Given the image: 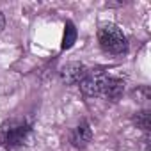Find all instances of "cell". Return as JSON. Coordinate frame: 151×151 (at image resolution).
<instances>
[{"label": "cell", "mask_w": 151, "mask_h": 151, "mask_svg": "<svg viewBox=\"0 0 151 151\" xmlns=\"http://www.w3.org/2000/svg\"><path fill=\"white\" fill-rule=\"evenodd\" d=\"M98 41H100V46L107 53H112V55H121L128 48L126 36L114 23H107L98 30Z\"/></svg>", "instance_id": "6da1fadb"}, {"label": "cell", "mask_w": 151, "mask_h": 151, "mask_svg": "<svg viewBox=\"0 0 151 151\" xmlns=\"http://www.w3.org/2000/svg\"><path fill=\"white\" fill-rule=\"evenodd\" d=\"M30 132V126L25 124L23 121H7L2 128H0V142L7 147H16L22 146Z\"/></svg>", "instance_id": "7a4b0ae2"}, {"label": "cell", "mask_w": 151, "mask_h": 151, "mask_svg": "<svg viewBox=\"0 0 151 151\" xmlns=\"http://www.w3.org/2000/svg\"><path fill=\"white\" fill-rule=\"evenodd\" d=\"M109 75L103 71V69H93V71H87L86 78L80 82V89L86 96H100L101 94V89H103V84L107 80Z\"/></svg>", "instance_id": "3957f363"}, {"label": "cell", "mask_w": 151, "mask_h": 151, "mask_svg": "<svg viewBox=\"0 0 151 151\" xmlns=\"http://www.w3.org/2000/svg\"><path fill=\"white\" fill-rule=\"evenodd\" d=\"M87 68L82 62H66L60 69H59V77L60 82L66 86H75V84H80L86 75H87Z\"/></svg>", "instance_id": "277c9868"}, {"label": "cell", "mask_w": 151, "mask_h": 151, "mask_svg": "<svg viewBox=\"0 0 151 151\" xmlns=\"http://www.w3.org/2000/svg\"><path fill=\"white\" fill-rule=\"evenodd\" d=\"M124 93V82L121 78H114V77H107L105 84H103V89H101V94L105 100H110V101H117Z\"/></svg>", "instance_id": "5b68a950"}, {"label": "cell", "mask_w": 151, "mask_h": 151, "mask_svg": "<svg viewBox=\"0 0 151 151\" xmlns=\"http://www.w3.org/2000/svg\"><path fill=\"white\" fill-rule=\"evenodd\" d=\"M91 139H93V130H91V124L87 121H82L71 132V144L78 149H84L91 142Z\"/></svg>", "instance_id": "8992f818"}, {"label": "cell", "mask_w": 151, "mask_h": 151, "mask_svg": "<svg viewBox=\"0 0 151 151\" xmlns=\"http://www.w3.org/2000/svg\"><path fill=\"white\" fill-rule=\"evenodd\" d=\"M75 41H77V29H75V25L71 22H68L64 25V37H62V50H68L75 45Z\"/></svg>", "instance_id": "52a82bcc"}, {"label": "cell", "mask_w": 151, "mask_h": 151, "mask_svg": "<svg viewBox=\"0 0 151 151\" xmlns=\"http://www.w3.org/2000/svg\"><path fill=\"white\" fill-rule=\"evenodd\" d=\"M133 121H135L137 128H140V130H144V132H149V128H151V112H149V110H140V112L133 117Z\"/></svg>", "instance_id": "ba28073f"}, {"label": "cell", "mask_w": 151, "mask_h": 151, "mask_svg": "<svg viewBox=\"0 0 151 151\" xmlns=\"http://www.w3.org/2000/svg\"><path fill=\"white\" fill-rule=\"evenodd\" d=\"M133 94L137 96V100H139V101L149 100V89H147V87H140V89H137V91H135Z\"/></svg>", "instance_id": "9c48e42d"}, {"label": "cell", "mask_w": 151, "mask_h": 151, "mask_svg": "<svg viewBox=\"0 0 151 151\" xmlns=\"http://www.w3.org/2000/svg\"><path fill=\"white\" fill-rule=\"evenodd\" d=\"M4 27H6V18H4V14H2V11H0V32L4 30Z\"/></svg>", "instance_id": "30bf717a"}]
</instances>
